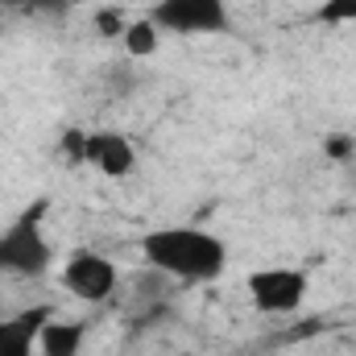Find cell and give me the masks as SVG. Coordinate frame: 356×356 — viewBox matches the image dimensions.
<instances>
[{"mask_svg": "<svg viewBox=\"0 0 356 356\" xmlns=\"http://www.w3.org/2000/svg\"><path fill=\"white\" fill-rule=\"evenodd\" d=\"M83 336H88L83 323H75V319H50V323L42 327L38 356H79Z\"/></svg>", "mask_w": 356, "mask_h": 356, "instance_id": "obj_8", "label": "cell"}, {"mask_svg": "<svg viewBox=\"0 0 356 356\" xmlns=\"http://www.w3.org/2000/svg\"><path fill=\"white\" fill-rule=\"evenodd\" d=\"M79 4H91V0H71V8H79Z\"/></svg>", "mask_w": 356, "mask_h": 356, "instance_id": "obj_14", "label": "cell"}, {"mask_svg": "<svg viewBox=\"0 0 356 356\" xmlns=\"http://www.w3.org/2000/svg\"><path fill=\"white\" fill-rule=\"evenodd\" d=\"M120 42H124V54H129V58H149V54H158L162 33H158V25H154L149 17H137V21L124 25Z\"/></svg>", "mask_w": 356, "mask_h": 356, "instance_id": "obj_9", "label": "cell"}, {"mask_svg": "<svg viewBox=\"0 0 356 356\" xmlns=\"http://www.w3.org/2000/svg\"><path fill=\"white\" fill-rule=\"evenodd\" d=\"M170 356H191V353H170Z\"/></svg>", "mask_w": 356, "mask_h": 356, "instance_id": "obj_15", "label": "cell"}, {"mask_svg": "<svg viewBox=\"0 0 356 356\" xmlns=\"http://www.w3.org/2000/svg\"><path fill=\"white\" fill-rule=\"evenodd\" d=\"M145 17L158 25V33H175V38L232 33V4L228 0H154Z\"/></svg>", "mask_w": 356, "mask_h": 356, "instance_id": "obj_3", "label": "cell"}, {"mask_svg": "<svg viewBox=\"0 0 356 356\" xmlns=\"http://www.w3.org/2000/svg\"><path fill=\"white\" fill-rule=\"evenodd\" d=\"M141 257L145 266L175 282H216L228 269V245L224 236L195 228V224H170V228H149L141 236Z\"/></svg>", "mask_w": 356, "mask_h": 356, "instance_id": "obj_1", "label": "cell"}, {"mask_svg": "<svg viewBox=\"0 0 356 356\" xmlns=\"http://www.w3.org/2000/svg\"><path fill=\"white\" fill-rule=\"evenodd\" d=\"M95 25H99V33H116V38H120L129 21H124V17H120L116 8H108V13H99V21H95Z\"/></svg>", "mask_w": 356, "mask_h": 356, "instance_id": "obj_13", "label": "cell"}, {"mask_svg": "<svg viewBox=\"0 0 356 356\" xmlns=\"http://www.w3.org/2000/svg\"><path fill=\"white\" fill-rule=\"evenodd\" d=\"M315 21H323V25H353L356 0H323L319 13H315Z\"/></svg>", "mask_w": 356, "mask_h": 356, "instance_id": "obj_10", "label": "cell"}, {"mask_svg": "<svg viewBox=\"0 0 356 356\" xmlns=\"http://www.w3.org/2000/svg\"><path fill=\"white\" fill-rule=\"evenodd\" d=\"M353 154H356V141L348 137V133H344V137H340V133L327 137V158H344V162H348Z\"/></svg>", "mask_w": 356, "mask_h": 356, "instance_id": "obj_12", "label": "cell"}, {"mask_svg": "<svg viewBox=\"0 0 356 356\" xmlns=\"http://www.w3.org/2000/svg\"><path fill=\"white\" fill-rule=\"evenodd\" d=\"M13 4L25 13H67L71 8V0H13Z\"/></svg>", "mask_w": 356, "mask_h": 356, "instance_id": "obj_11", "label": "cell"}, {"mask_svg": "<svg viewBox=\"0 0 356 356\" xmlns=\"http://www.w3.org/2000/svg\"><path fill=\"white\" fill-rule=\"evenodd\" d=\"M54 319L50 307H25L13 315H0V356H38L42 327Z\"/></svg>", "mask_w": 356, "mask_h": 356, "instance_id": "obj_6", "label": "cell"}, {"mask_svg": "<svg viewBox=\"0 0 356 356\" xmlns=\"http://www.w3.org/2000/svg\"><path fill=\"white\" fill-rule=\"evenodd\" d=\"M58 286L71 294V298H79V302H108L112 294H116V286H120V269L112 257H104V253H95V249H75L71 257H67V266L58 273Z\"/></svg>", "mask_w": 356, "mask_h": 356, "instance_id": "obj_4", "label": "cell"}, {"mask_svg": "<svg viewBox=\"0 0 356 356\" xmlns=\"http://www.w3.org/2000/svg\"><path fill=\"white\" fill-rule=\"evenodd\" d=\"M245 290L261 315H290L307 302V273L290 266H266L245 277Z\"/></svg>", "mask_w": 356, "mask_h": 356, "instance_id": "obj_5", "label": "cell"}, {"mask_svg": "<svg viewBox=\"0 0 356 356\" xmlns=\"http://www.w3.org/2000/svg\"><path fill=\"white\" fill-rule=\"evenodd\" d=\"M54 261L46 236V203H29L4 232H0V277H42Z\"/></svg>", "mask_w": 356, "mask_h": 356, "instance_id": "obj_2", "label": "cell"}, {"mask_svg": "<svg viewBox=\"0 0 356 356\" xmlns=\"http://www.w3.org/2000/svg\"><path fill=\"white\" fill-rule=\"evenodd\" d=\"M83 162L95 166L104 178H129L137 166V149L124 133H88Z\"/></svg>", "mask_w": 356, "mask_h": 356, "instance_id": "obj_7", "label": "cell"}]
</instances>
